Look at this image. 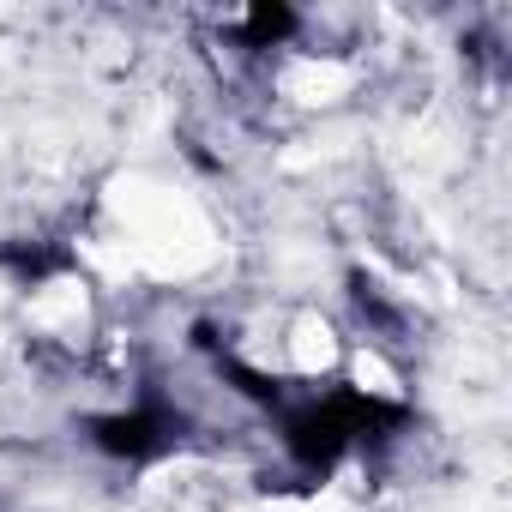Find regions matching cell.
I'll return each instance as SVG.
<instances>
[{
  "instance_id": "1",
  "label": "cell",
  "mask_w": 512,
  "mask_h": 512,
  "mask_svg": "<svg viewBox=\"0 0 512 512\" xmlns=\"http://www.w3.org/2000/svg\"><path fill=\"white\" fill-rule=\"evenodd\" d=\"M284 440H290V458L302 464V470H332L344 452H350V416H344V404H338V392L326 398V404H308V410H296L290 422H284Z\"/></svg>"
},
{
  "instance_id": "2",
  "label": "cell",
  "mask_w": 512,
  "mask_h": 512,
  "mask_svg": "<svg viewBox=\"0 0 512 512\" xmlns=\"http://www.w3.org/2000/svg\"><path fill=\"white\" fill-rule=\"evenodd\" d=\"M91 434H97V446L109 458H157L169 446V434H175V416L163 404H145V410H121V416L91 422Z\"/></svg>"
},
{
  "instance_id": "3",
  "label": "cell",
  "mask_w": 512,
  "mask_h": 512,
  "mask_svg": "<svg viewBox=\"0 0 512 512\" xmlns=\"http://www.w3.org/2000/svg\"><path fill=\"white\" fill-rule=\"evenodd\" d=\"M296 31V13L284 7V0H260V7L247 13V25H241V37L253 43V49H272V43H284Z\"/></svg>"
},
{
  "instance_id": "4",
  "label": "cell",
  "mask_w": 512,
  "mask_h": 512,
  "mask_svg": "<svg viewBox=\"0 0 512 512\" xmlns=\"http://www.w3.org/2000/svg\"><path fill=\"white\" fill-rule=\"evenodd\" d=\"M223 374H229V380H235L247 398H260V404H278V386H272V380H260V374H247L241 362H229V356H223Z\"/></svg>"
}]
</instances>
